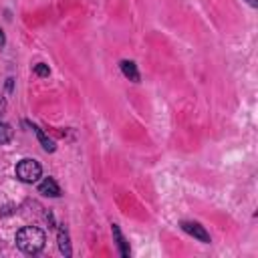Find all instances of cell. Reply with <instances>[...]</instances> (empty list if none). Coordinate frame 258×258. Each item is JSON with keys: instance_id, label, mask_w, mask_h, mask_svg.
Returning a JSON list of instances; mask_svg holds the SVG:
<instances>
[{"instance_id": "obj_1", "label": "cell", "mask_w": 258, "mask_h": 258, "mask_svg": "<svg viewBox=\"0 0 258 258\" xmlns=\"http://www.w3.org/2000/svg\"><path fill=\"white\" fill-rule=\"evenodd\" d=\"M44 232L40 228L34 226H24L22 230L16 232V246L24 252V254H38L44 248Z\"/></svg>"}, {"instance_id": "obj_2", "label": "cell", "mask_w": 258, "mask_h": 258, "mask_svg": "<svg viewBox=\"0 0 258 258\" xmlns=\"http://www.w3.org/2000/svg\"><path fill=\"white\" fill-rule=\"evenodd\" d=\"M42 175V167L36 159H22L16 163V177L24 183H34Z\"/></svg>"}, {"instance_id": "obj_3", "label": "cell", "mask_w": 258, "mask_h": 258, "mask_svg": "<svg viewBox=\"0 0 258 258\" xmlns=\"http://www.w3.org/2000/svg\"><path fill=\"white\" fill-rule=\"evenodd\" d=\"M181 230L183 232H187L189 236H194V238H198L200 242H210V234L204 230V226H200L198 222H181Z\"/></svg>"}, {"instance_id": "obj_4", "label": "cell", "mask_w": 258, "mask_h": 258, "mask_svg": "<svg viewBox=\"0 0 258 258\" xmlns=\"http://www.w3.org/2000/svg\"><path fill=\"white\" fill-rule=\"evenodd\" d=\"M38 191L42 196H48V198H58L60 196V187L58 183L52 179V177H44L40 183H38Z\"/></svg>"}, {"instance_id": "obj_5", "label": "cell", "mask_w": 258, "mask_h": 258, "mask_svg": "<svg viewBox=\"0 0 258 258\" xmlns=\"http://www.w3.org/2000/svg\"><path fill=\"white\" fill-rule=\"evenodd\" d=\"M121 71L125 77H129L131 81H139V73H137V67L133 60H121Z\"/></svg>"}, {"instance_id": "obj_6", "label": "cell", "mask_w": 258, "mask_h": 258, "mask_svg": "<svg viewBox=\"0 0 258 258\" xmlns=\"http://www.w3.org/2000/svg\"><path fill=\"white\" fill-rule=\"evenodd\" d=\"M32 129H34V133H36L38 141L42 143V147H44L46 151H54V141H52V139H48V137L44 135V131H42V129H38V127H34V125H32Z\"/></svg>"}, {"instance_id": "obj_7", "label": "cell", "mask_w": 258, "mask_h": 258, "mask_svg": "<svg viewBox=\"0 0 258 258\" xmlns=\"http://www.w3.org/2000/svg\"><path fill=\"white\" fill-rule=\"evenodd\" d=\"M113 236L117 238V246L121 248V254H123V256H129V246H127L125 238L121 236V230H119V226H117V224H113Z\"/></svg>"}, {"instance_id": "obj_8", "label": "cell", "mask_w": 258, "mask_h": 258, "mask_svg": "<svg viewBox=\"0 0 258 258\" xmlns=\"http://www.w3.org/2000/svg\"><path fill=\"white\" fill-rule=\"evenodd\" d=\"M58 248H60V252H62L64 256H71V246H69V236H67V232H62V230H58Z\"/></svg>"}, {"instance_id": "obj_9", "label": "cell", "mask_w": 258, "mask_h": 258, "mask_svg": "<svg viewBox=\"0 0 258 258\" xmlns=\"http://www.w3.org/2000/svg\"><path fill=\"white\" fill-rule=\"evenodd\" d=\"M12 139V127L4 121H0V145L2 143H8Z\"/></svg>"}, {"instance_id": "obj_10", "label": "cell", "mask_w": 258, "mask_h": 258, "mask_svg": "<svg viewBox=\"0 0 258 258\" xmlns=\"http://www.w3.org/2000/svg\"><path fill=\"white\" fill-rule=\"evenodd\" d=\"M34 73H36L38 77H48V73H50V71H48V67H46V64L38 62V64L34 67Z\"/></svg>"}, {"instance_id": "obj_11", "label": "cell", "mask_w": 258, "mask_h": 258, "mask_svg": "<svg viewBox=\"0 0 258 258\" xmlns=\"http://www.w3.org/2000/svg\"><path fill=\"white\" fill-rule=\"evenodd\" d=\"M4 111H6V99H4L2 95H0V115H2Z\"/></svg>"}, {"instance_id": "obj_12", "label": "cell", "mask_w": 258, "mask_h": 258, "mask_svg": "<svg viewBox=\"0 0 258 258\" xmlns=\"http://www.w3.org/2000/svg\"><path fill=\"white\" fill-rule=\"evenodd\" d=\"M4 42H6V38H4V32L0 30V46H4Z\"/></svg>"}, {"instance_id": "obj_13", "label": "cell", "mask_w": 258, "mask_h": 258, "mask_svg": "<svg viewBox=\"0 0 258 258\" xmlns=\"http://www.w3.org/2000/svg\"><path fill=\"white\" fill-rule=\"evenodd\" d=\"M248 2H250V4H252V6H256V0H248Z\"/></svg>"}]
</instances>
